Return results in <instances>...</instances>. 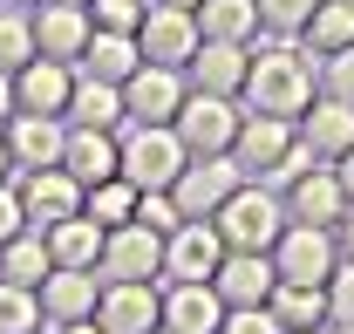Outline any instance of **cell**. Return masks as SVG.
I'll list each match as a JSON object with an SVG mask.
<instances>
[{
	"mask_svg": "<svg viewBox=\"0 0 354 334\" xmlns=\"http://www.w3.org/2000/svg\"><path fill=\"white\" fill-rule=\"evenodd\" d=\"M245 109L252 116H279V123H300L313 103V55L300 42H266L252 48V69H245Z\"/></svg>",
	"mask_w": 354,
	"mask_h": 334,
	"instance_id": "cell-1",
	"label": "cell"
},
{
	"mask_svg": "<svg viewBox=\"0 0 354 334\" xmlns=\"http://www.w3.org/2000/svg\"><path fill=\"white\" fill-rule=\"evenodd\" d=\"M191 164L184 137L171 123H123L116 130V177H130L136 191H171Z\"/></svg>",
	"mask_w": 354,
	"mask_h": 334,
	"instance_id": "cell-2",
	"label": "cell"
},
{
	"mask_svg": "<svg viewBox=\"0 0 354 334\" xmlns=\"http://www.w3.org/2000/svg\"><path fill=\"white\" fill-rule=\"evenodd\" d=\"M212 225H218L225 252H272L279 232H286V198H279L272 184H239V191L212 211Z\"/></svg>",
	"mask_w": 354,
	"mask_h": 334,
	"instance_id": "cell-3",
	"label": "cell"
},
{
	"mask_svg": "<svg viewBox=\"0 0 354 334\" xmlns=\"http://www.w3.org/2000/svg\"><path fill=\"white\" fill-rule=\"evenodd\" d=\"M239 123H245V109L232 96H205V89H184V103H177V116H171V130L184 137L191 157H225L239 143Z\"/></svg>",
	"mask_w": 354,
	"mask_h": 334,
	"instance_id": "cell-4",
	"label": "cell"
},
{
	"mask_svg": "<svg viewBox=\"0 0 354 334\" xmlns=\"http://www.w3.org/2000/svg\"><path fill=\"white\" fill-rule=\"evenodd\" d=\"M95 328L102 334H150V328H164V287H157V280H102Z\"/></svg>",
	"mask_w": 354,
	"mask_h": 334,
	"instance_id": "cell-5",
	"label": "cell"
},
{
	"mask_svg": "<svg viewBox=\"0 0 354 334\" xmlns=\"http://www.w3.org/2000/svg\"><path fill=\"white\" fill-rule=\"evenodd\" d=\"M198 14L191 7H164V0H150L143 7V28H136V48H143V62H157V69H184L191 55H198Z\"/></svg>",
	"mask_w": 354,
	"mask_h": 334,
	"instance_id": "cell-6",
	"label": "cell"
},
{
	"mask_svg": "<svg viewBox=\"0 0 354 334\" xmlns=\"http://www.w3.org/2000/svg\"><path fill=\"white\" fill-rule=\"evenodd\" d=\"M95 280H157L164 287V239L150 225H116L102 232V259H95Z\"/></svg>",
	"mask_w": 354,
	"mask_h": 334,
	"instance_id": "cell-7",
	"label": "cell"
},
{
	"mask_svg": "<svg viewBox=\"0 0 354 334\" xmlns=\"http://www.w3.org/2000/svg\"><path fill=\"white\" fill-rule=\"evenodd\" d=\"M272 266H279V280L327 287L334 266H341V246H334L327 225H293V218H286V232H279V246H272Z\"/></svg>",
	"mask_w": 354,
	"mask_h": 334,
	"instance_id": "cell-8",
	"label": "cell"
},
{
	"mask_svg": "<svg viewBox=\"0 0 354 334\" xmlns=\"http://www.w3.org/2000/svg\"><path fill=\"white\" fill-rule=\"evenodd\" d=\"M239 184H252V177H245V170H239V157L225 150V157H191V164H184V177L171 184V198H177V211H184V218H212V211H218Z\"/></svg>",
	"mask_w": 354,
	"mask_h": 334,
	"instance_id": "cell-9",
	"label": "cell"
},
{
	"mask_svg": "<svg viewBox=\"0 0 354 334\" xmlns=\"http://www.w3.org/2000/svg\"><path fill=\"white\" fill-rule=\"evenodd\" d=\"M14 191H21V218H28V232H48V225H62V218L82 211V184H75L62 164H55V170H21Z\"/></svg>",
	"mask_w": 354,
	"mask_h": 334,
	"instance_id": "cell-10",
	"label": "cell"
},
{
	"mask_svg": "<svg viewBox=\"0 0 354 334\" xmlns=\"http://www.w3.org/2000/svg\"><path fill=\"white\" fill-rule=\"evenodd\" d=\"M225 266V239L212 218H184L171 239H164V287H177V280H212Z\"/></svg>",
	"mask_w": 354,
	"mask_h": 334,
	"instance_id": "cell-11",
	"label": "cell"
},
{
	"mask_svg": "<svg viewBox=\"0 0 354 334\" xmlns=\"http://www.w3.org/2000/svg\"><path fill=\"white\" fill-rule=\"evenodd\" d=\"M0 137H7V157H14V177L21 170H55L62 164V150H68V123L62 116H7L0 123Z\"/></svg>",
	"mask_w": 354,
	"mask_h": 334,
	"instance_id": "cell-12",
	"label": "cell"
},
{
	"mask_svg": "<svg viewBox=\"0 0 354 334\" xmlns=\"http://www.w3.org/2000/svg\"><path fill=\"white\" fill-rule=\"evenodd\" d=\"M293 143H300V130H293V123H279V116H252V109H245L232 157H239V170H245L252 184H266L272 170L286 164V150H293Z\"/></svg>",
	"mask_w": 354,
	"mask_h": 334,
	"instance_id": "cell-13",
	"label": "cell"
},
{
	"mask_svg": "<svg viewBox=\"0 0 354 334\" xmlns=\"http://www.w3.org/2000/svg\"><path fill=\"white\" fill-rule=\"evenodd\" d=\"M68 89H75V69L35 55V62L14 69V109H21V116H62V123H68Z\"/></svg>",
	"mask_w": 354,
	"mask_h": 334,
	"instance_id": "cell-14",
	"label": "cell"
},
{
	"mask_svg": "<svg viewBox=\"0 0 354 334\" xmlns=\"http://www.w3.org/2000/svg\"><path fill=\"white\" fill-rule=\"evenodd\" d=\"M88 35H95V21H88V7H62V0H41L35 7V55L41 62H82Z\"/></svg>",
	"mask_w": 354,
	"mask_h": 334,
	"instance_id": "cell-15",
	"label": "cell"
},
{
	"mask_svg": "<svg viewBox=\"0 0 354 334\" xmlns=\"http://www.w3.org/2000/svg\"><path fill=\"white\" fill-rule=\"evenodd\" d=\"M348 211H354V205H348L341 177H334L327 164H313L307 177H293V184H286V218H293V225H327V232H334Z\"/></svg>",
	"mask_w": 354,
	"mask_h": 334,
	"instance_id": "cell-16",
	"label": "cell"
},
{
	"mask_svg": "<svg viewBox=\"0 0 354 334\" xmlns=\"http://www.w3.org/2000/svg\"><path fill=\"white\" fill-rule=\"evenodd\" d=\"M177 103H184V69L143 62L130 82H123V116H130V123H171Z\"/></svg>",
	"mask_w": 354,
	"mask_h": 334,
	"instance_id": "cell-17",
	"label": "cell"
},
{
	"mask_svg": "<svg viewBox=\"0 0 354 334\" xmlns=\"http://www.w3.org/2000/svg\"><path fill=\"white\" fill-rule=\"evenodd\" d=\"M300 143H307L320 164H341L354 150V103H341V96H313L307 103V116H300Z\"/></svg>",
	"mask_w": 354,
	"mask_h": 334,
	"instance_id": "cell-18",
	"label": "cell"
},
{
	"mask_svg": "<svg viewBox=\"0 0 354 334\" xmlns=\"http://www.w3.org/2000/svg\"><path fill=\"white\" fill-rule=\"evenodd\" d=\"M212 287H218L225 307H266L272 287H279V266H272V252H225Z\"/></svg>",
	"mask_w": 354,
	"mask_h": 334,
	"instance_id": "cell-19",
	"label": "cell"
},
{
	"mask_svg": "<svg viewBox=\"0 0 354 334\" xmlns=\"http://www.w3.org/2000/svg\"><path fill=\"white\" fill-rule=\"evenodd\" d=\"M245 69H252V48H239V42H198V55L184 62L191 89L232 96V103H239V89H245Z\"/></svg>",
	"mask_w": 354,
	"mask_h": 334,
	"instance_id": "cell-20",
	"label": "cell"
},
{
	"mask_svg": "<svg viewBox=\"0 0 354 334\" xmlns=\"http://www.w3.org/2000/svg\"><path fill=\"white\" fill-rule=\"evenodd\" d=\"M35 293H41V321H48V328H68V321H95L102 280H95V273H68V266H55Z\"/></svg>",
	"mask_w": 354,
	"mask_h": 334,
	"instance_id": "cell-21",
	"label": "cell"
},
{
	"mask_svg": "<svg viewBox=\"0 0 354 334\" xmlns=\"http://www.w3.org/2000/svg\"><path fill=\"white\" fill-rule=\"evenodd\" d=\"M164 328L171 334H218L225 328V300L212 280H177L164 287Z\"/></svg>",
	"mask_w": 354,
	"mask_h": 334,
	"instance_id": "cell-22",
	"label": "cell"
},
{
	"mask_svg": "<svg viewBox=\"0 0 354 334\" xmlns=\"http://www.w3.org/2000/svg\"><path fill=\"white\" fill-rule=\"evenodd\" d=\"M62 170H68L82 191H88V184H102V177H116V130H75V123H68Z\"/></svg>",
	"mask_w": 354,
	"mask_h": 334,
	"instance_id": "cell-23",
	"label": "cell"
},
{
	"mask_svg": "<svg viewBox=\"0 0 354 334\" xmlns=\"http://www.w3.org/2000/svg\"><path fill=\"white\" fill-rule=\"evenodd\" d=\"M48 259L55 266H68V273H95V259H102V225L75 211V218H62V225H48Z\"/></svg>",
	"mask_w": 354,
	"mask_h": 334,
	"instance_id": "cell-24",
	"label": "cell"
},
{
	"mask_svg": "<svg viewBox=\"0 0 354 334\" xmlns=\"http://www.w3.org/2000/svg\"><path fill=\"white\" fill-rule=\"evenodd\" d=\"M136 69H143V48H136V35H88L82 62H75V76H95V82H130Z\"/></svg>",
	"mask_w": 354,
	"mask_h": 334,
	"instance_id": "cell-25",
	"label": "cell"
},
{
	"mask_svg": "<svg viewBox=\"0 0 354 334\" xmlns=\"http://www.w3.org/2000/svg\"><path fill=\"white\" fill-rule=\"evenodd\" d=\"M191 14H198L205 42H239V48L259 42V0H198Z\"/></svg>",
	"mask_w": 354,
	"mask_h": 334,
	"instance_id": "cell-26",
	"label": "cell"
},
{
	"mask_svg": "<svg viewBox=\"0 0 354 334\" xmlns=\"http://www.w3.org/2000/svg\"><path fill=\"white\" fill-rule=\"evenodd\" d=\"M68 123L75 130H123L130 123L123 116V89L95 82V76H75V89H68Z\"/></svg>",
	"mask_w": 354,
	"mask_h": 334,
	"instance_id": "cell-27",
	"label": "cell"
},
{
	"mask_svg": "<svg viewBox=\"0 0 354 334\" xmlns=\"http://www.w3.org/2000/svg\"><path fill=\"white\" fill-rule=\"evenodd\" d=\"M300 48H307L313 62H327V55L354 48V7H348V0H320L313 21L300 28Z\"/></svg>",
	"mask_w": 354,
	"mask_h": 334,
	"instance_id": "cell-28",
	"label": "cell"
},
{
	"mask_svg": "<svg viewBox=\"0 0 354 334\" xmlns=\"http://www.w3.org/2000/svg\"><path fill=\"white\" fill-rule=\"evenodd\" d=\"M266 307H272V321H279L286 334L320 328V321H327V287H307V280H279Z\"/></svg>",
	"mask_w": 354,
	"mask_h": 334,
	"instance_id": "cell-29",
	"label": "cell"
},
{
	"mask_svg": "<svg viewBox=\"0 0 354 334\" xmlns=\"http://www.w3.org/2000/svg\"><path fill=\"white\" fill-rule=\"evenodd\" d=\"M48 273H55V259H48V239H41V232H21V239L0 246V280H14V287H41Z\"/></svg>",
	"mask_w": 354,
	"mask_h": 334,
	"instance_id": "cell-30",
	"label": "cell"
},
{
	"mask_svg": "<svg viewBox=\"0 0 354 334\" xmlns=\"http://www.w3.org/2000/svg\"><path fill=\"white\" fill-rule=\"evenodd\" d=\"M82 211L102 225V232H116V225H130V218H136V184H130V177H102V184H88V191H82Z\"/></svg>",
	"mask_w": 354,
	"mask_h": 334,
	"instance_id": "cell-31",
	"label": "cell"
},
{
	"mask_svg": "<svg viewBox=\"0 0 354 334\" xmlns=\"http://www.w3.org/2000/svg\"><path fill=\"white\" fill-rule=\"evenodd\" d=\"M21 62H35V7H7L0 0V69L14 76Z\"/></svg>",
	"mask_w": 354,
	"mask_h": 334,
	"instance_id": "cell-32",
	"label": "cell"
},
{
	"mask_svg": "<svg viewBox=\"0 0 354 334\" xmlns=\"http://www.w3.org/2000/svg\"><path fill=\"white\" fill-rule=\"evenodd\" d=\"M0 334H41V293L0 280Z\"/></svg>",
	"mask_w": 354,
	"mask_h": 334,
	"instance_id": "cell-33",
	"label": "cell"
},
{
	"mask_svg": "<svg viewBox=\"0 0 354 334\" xmlns=\"http://www.w3.org/2000/svg\"><path fill=\"white\" fill-rule=\"evenodd\" d=\"M320 0H259V35H279V42H300V28L313 21Z\"/></svg>",
	"mask_w": 354,
	"mask_h": 334,
	"instance_id": "cell-34",
	"label": "cell"
},
{
	"mask_svg": "<svg viewBox=\"0 0 354 334\" xmlns=\"http://www.w3.org/2000/svg\"><path fill=\"white\" fill-rule=\"evenodd\" d=\"M143 7L150 0H88V21H95V35H136Z\"/></svg>",
	"mask_w": 354,
	"mask_h": 334,
	"instance_id": "cell-35",
	"label": "cell"
},
{
	"mask_svg": "<svg viewBox=\"0 0 354 334\" xmlns=\"http://www.w3.org/2000/svg\"><path fill=\"white\" fill-rule=\"evenodd\" d=\"M136 225H150L157 239H171L177 225H184V211H177L171 191H136Z\"/></svg>",
	"mask_w": 354,
	"mask_h": 334,
	"instance_id": "cell-36",
	"label": "cell"
},
{
	"mask_svg": "<svg viewBox=\"0 0 354 334\" xmlns=\"http://www.w3.org/2000/svg\"><path fill=\"white\" fill-rule=\"evenodd\" d=\"M327 321H334V328H354V266L348 259H341L334 280H327Z\"/></svg>",
	"mask_w": 354,
	"mask_h": 334,
	"instance_id": "cell-37",
	"label": "cell"
},
{
	"mask_svg": "<svg viewBox=\"0 0 354 334\" xmlns=\"http://www.w3.org/2000/svg\"><path fill=\"white\" fill-rule=\"evenodd\" d=\"M218 334H286L272 321V307H225V328Z\"/></svg>",
	"mask_w": 354,
	"mask_h": 334,
	"instance_id": "cell-38",
	"label": "cell"
},
{
	"mask_svg": "<svg viewBox=\"0 0 354 334\" xmlns=\"http://www.w3.org/2000/svg\"><path fill=\"white\" fill-rule=\"evenodd\" d=\"M320 76H327V96H341V103H354V48H341V55H327V62H320Z\"/></svg>",
	"mask_w": 354,
	"mask_h": 334,
	"instance_id": "cell-39",
	"label": "cell"
},
{
	"mask_svg": "<svg viewBox=\"0 0 354 334\" xmlns=\"http://www.w3.org/2000/svg\"><path fill=\"white\" fill-rule=\"evenodd\" d=\"M21 232H28V218H21V191H14V184H0V246H7V239H21Z\"/></svg>",
	"mask_w": 354,
	"mask_h": 334,
	"instance_id": "cell-40",
	"label": "cell"
},
{
	"mask_svg": "<svg viewBox=\"0 0 354 334\" xmlns=\"http://www.w3.org/2000/svg\"><path fill=\"white\" fill-rule=\"evenodd\" d=\"M334 246H341V259H348V266H354V211H348V218H341V225H334Z\"/></svg>",
	"mask_w": 354,
	"mask_h": 334,
	"instance_id": "cell-41",
	"label": "cell"
},
{
	"mask_svg": "<svg viewBox=\"0 0 354 334\" xmlns=\"http://www.w3.org/2000/svg\"><path fill=\"white\" fill-rule=\"evenodd\" d=\"M334 177H341V191H348V205H354V150L341 157V164H334Z\"/></svg>",
	"mask_w": 354,
	"mask_h": 334,
	"instance_id": "cell-42",
	"label": "cell"
},
{
	"mask_svg": "<svg viewBox=\"0 0 354 334\" xmlns=\"http://www.w3.org/2000/svg\"><path fill=\"white\" fill-rule=\"evenodd\" d=\"M7 116H14V76L0 69V123H7Z\"/></svg>",
	"mask_w": 354,
	"mask_h": 334,
	"instance_id": "cell-43",
	"label": "cell"
},
{
	"mask_svg": "<svg viewBox=\"0 0 354 334\" xmlns=\"http://www.w3.org/2000/svg\"><path fill=\"white\" fill-rule=\"evenodd\" d=\"M0 184H14V157H7V137H0Z\"/></svg>",
	"mask_w": 354,
	"mask_h": 334,
	"instance_id": "cell-44",
	"label": "cell"
},
{
	"mask_svg": "<svg viewBox=\"0 0 354 334\" xmlns=\"http://www.w3.org/2000/svg\"><path fill=\"white\" fill-rule=\"evenodd\" d=\"M55 334H102L95 321H68V328H55Z\"/></svg>",
	"mask_w": 354,
	"mask_h": 334,
	"instance_id": "cell-45",
	"label": "cell"
},
{
	"mask_svg": "<svg viewBox=\"0 0 354 334\" xmlns=\"http://www.w3.org/2000/svg\"><path fill=\"white\" fill-rule=\"evenodd\" d=\"M7 7H41V0H7Z\"/></svg>",
	"mask_w": 354,
	"mask_h": 334,
	"instance_id": "cell-46",
	"label": "cell"
},
{
	"mask_svg": "<svg viewBox=\"0 0 354 334\" xmlns=\"http://www.w3.org/2000/svg\"><path fill=\"white\" fill-rule=\"evenodd\" d=\"M164 7H198V0H164Z\"/></svg>",
	"mask_w": 354,
	"mask_h": 334,
	"instance_id": "cell-47",
	"label": "cell"
},
{
	"mask_svg": "<svg viewBox=\"0 0 354 334\" xmlns=\"http://www.w3.org/2000/svg\"><path fill=\"white\" fill-rule=\"evenodd\" d=\"M300 334H327V321H320V328H300Z\"/></svg>",
	"mask_w": 354,
	"mask_h": 334,
	"instance_id": "cell-48",
	"label": "cell"
},
{
	"mask_svg": "<svg viewBox=\"0 0 354 334\" xmlns=\"http://www.w3.org/2000/svg\"><path fill=\"white\" fill-rule=\"evenodd\" d=\"M62 7H88V0H62Z\"/></svg>",
	"mask_w": 354,
	"mask_h": 334,
	"instance_id": "cell-49",
	"label": "cell"
},
{
	"mask_svg": "<svg viewBox=\"0 0 354 334\" xmlns=\"http://www.w3.org/2000/svg\"><path fill=\"white\" fill-rule=\"evenodd\" d=\"M150 334H171V328H150Z\"/></svg>",
	"mask_w": 354,
	"mask_h": 334,
	"instance_id": "cell-50",
	"label": "cell"
},
{
	"mask_svg": "<svg viewBox=\"0 0 354 334\" xmlns=\"http://www.w3.org/2000/svg\"><path fill=\"white\" fill-rule=\"evenodd\" d=\"M348 7H354V0H348Z\"/></svg>",
	"mask_w": 354,
	"mask_h": 334,
	"instance_id": "cell-51",
	"label": "cell"
}]
</instances>
